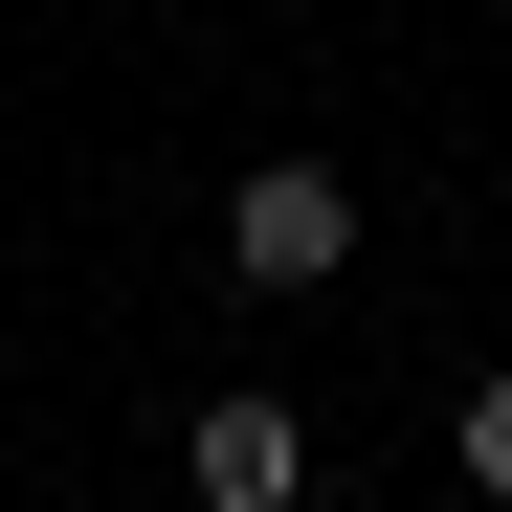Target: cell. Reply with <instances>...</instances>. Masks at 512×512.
<instances>
[{"instance_id": "6da1fadb", "label": "cell", "mask_w": 512, "mask_h": 512, "mask_svg": "<svg viewBox=\"0 0 512 512\" xmlns=\"http://www.w3.org/2000/svg\"><path fill=\"white\" fill-rule=\"evenodd\" d=\"M223 268L245 290H334L357 268V179H334V156H245L223 179Z\"/></svg>"}, {"instance_id": "7a4b0ae2", "label": "cell", "mask_w": 512, "mask_h": 512, "mask_svg": "<svg viewBox=\"0 0 512 512\" xmlns=\"http://www.w3.org/2000/svg\"><path fill=\"white\" fill-rule=\"evenodd\" d=\"M179 490H201V512H290V490H312V423H290V401H201V423H179Z\"/></svg>"}, {"instance_id": "3957f363", "label": "cell", "mask_w": 512, "mask_h": 512, "mask_svg": "<svg viewBox=\"0 0 512 512\" xmlns=\"http://www.w3.org/2000/svg\"><path fill=\"white\" fill-rule=\"evenodd\" d=\"M468 490L512 512V379H468Z\"/></svg>"}]
</instances>
